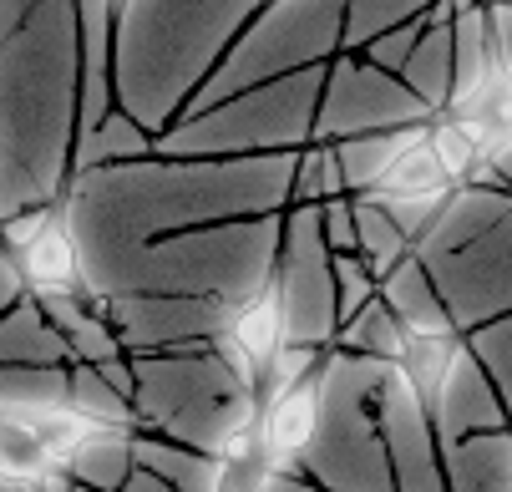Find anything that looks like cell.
<instances>
[{
    "label": "cell",
    "instance_id": "836d02e7",
    "mask_svg": "<svg viewBox=\"0 0 512 492\" xmlns=\"http://www.w3.org/2000/svg\"><path fill=\"white\" fill-rule=\"evenodd\" d=\"M487 16H492V41H497V66L512 77V6H507V0H497Z\"/></svg>",
    "mask_w": 512,
    "mask_h": 492
},
{
    "label": "cell",
    "instance_id": "52a82bcc",
    "mask_svg": "<svg viewBox=\"0 0 512 492\" xmlns=\"http://www.w3.org/2000/svg\"><path fill=\"white\" fill-rule=\"evenodd\" d=\"M92 310L112 325L127 356L208 345L213 335L229 330V315H234V305L203 300V295H117V300L92 295Z\"/></svg>",
    "mask_w": 512,
    "mask_h": 492
},
{
    "label": "cell",
    "instance_id": "e0dca14e",
    "mask_svg": "<svg viewBox=\"0 0 512 492\" xmlns=\"http://www.w3.org/2000/svg\"><path fill=\"white\" fill-rule=\"evenodd\" d=\"M153 153V137L142 132L127 112H107L102 122L82 127L77 137V153H71V173H92L102 163H117V158H148Z\"/></svg>",
    "mask_w": 512,
    "mask_h": 492
},
{
    "label": "cell",
    "instance_id": "83f0119b",
    "mask_svg": "<svg viewBox=\"0 0 512 492\" xmlns=\"http://www.w3.org/2000/svg\"><path fill=\"white\" fill-rule=\"evenodd\" d=\"M330 274H335V315L345 325L360 305L376 300V274L365 269L360 254H330Z\"/></svg>",
    "mask_w": 512,
    "mask_h": 492
},
{
    "label": "cell",
    "instance_id": "cb8c5ba5",
    "mask_svg": "<svg viewBox=\"0 0 512 492\" xmlns=\"http://www.w3.org/2000/svg\"><path fill=\"white\" fill-rule=\"evenodd\" d=\"M457 350H462V335H436V340H426V335H406V350H401V371H406V381H411V391L431 406L436 401V391H442V381H447V371H452V361H457Z\"/></svg>",
    "mask_w": 512,
    "mask_h": 492
},
{
    "label": "cell",
    "instance_id": "2e32d148",
    "mask_svg": "<svg viewBox=\"0 0 512 492\" xmlns=\"http://www.w3.org/2000/svg\"><path fill=\"white\" fill-rule=\"evenodd\" d=\"M132 432L122 427H92V437L77 442V452L66 457V477L71 482H82L92 492H122L127 472H132V447H127Z\"/></svg>",
    "mask_w": 512,
    "mask_h": 492
},
{
    "label": "cell",
    "instance_id": "44dd1931",
    "mask_svg": "<svg viewBox=\"0 0 512 492\" xmlns=\"http://www.w3.org/2000/svg\"><path fill=\"white\" fill-rule=\"evenodd\" d=\"M462 345L472 350V361H477L482 376L492 381V391H497V401H502V416H507V427H512V315L467 330Z\"/></svg>",
    "mask_w": 512,
    "mask_h": 492
},
{
    "label": "cell",
    "instance_id": "4dcf8cb0",
    "mask_svg": "<svg viewBox=\"0 0 512 492\" xmlns=\"http://www.w3.org/2000/svg\"><path fill=\"white\" fill-rule=\"evenodd\" d=\"M56 214H61L56 203H26V208H16V214H6V219H0V249H6V254L26 249Z\"/></svg>",
    "mask_w": 512,
    "mask_h": 492
},
{
    "label": "cell",
    "instance_id": "4316f807",
    "mask_svg": "<svg viewBox=\"0 0 512 492\" xmlns=\"http://www.w3.org/2000/svg\"><path fill=\"white\" fill-rule=\"evenodd\" d=\"M320 361H325V350H315V345H279L274 356L264 361V376H259V406L284 396L289 386H300Z\"/></svg>",
    "mask_w": 512,
    "mask_h": 492
},
{
    "label": "cell",
    "instance_id": "9c48e42d",
    "mask_svg": "<svg viewBox=\"0 0 512 492\" xmlns=\"http://www.w3.org/2000/svg\"><path fill=\"white\" fill-rule=\"evenodd\" d=\"M315 416H320V366L300 386H289L284 396L259 406V442L274 472H295L300 452L315 437Z\"/></svg>",
    "mask_w": 512,
    "mask_h": 492
},
{
    "label": "cell",
    "instance_id": "1f68e13d",
    "mask_svg": "<svg viewBox=\"0 0 512 492\" xmlns=\"http://www.w3.org/2000/svg\"><path fill=\"white\" fill-rule=\"evenodd\" d=\"M320 239L330 254H355V224H350V193L320 203Z\"/></svg>",
    "mask_w": 512,
    "mask_h": 492
},
{
    "label": "cell",
    "instance_id": "60d3db41",
    "mask_svg": "<svg viewBox=\"0 0 512 492\" xmlns=\"http://www.w3.org/2000/svg\"><path fill=\"white\" fill-rule=\"evenodd\" d=\"M507 6H512V0H507Z\"/></svg>",
    "mask_w": 512,
    "mask_h": 492
},
{
    "label": "cell",
    "instance_id": "ac0fdd59",
    "mask_svg": "<svg viewBox=\"0 0 512 492\" xmlns=\"http://www.w3.org/2000/svg\"><path fill=\"white\" fill-rule=\"evenodd\" d=\"M350 224H355V254L365 259V269H371L376 279L411 254V244L401 239V229L391 224V214L371 198V193H350Z\"/></svg>",
    "mask_w": 512,
    "mask_h": 492
},
{
    "label": "cell",
    "instance_id": "5bb4252c",
    "mask_svg": "<svg viewBox=\"0 0 512 492\" xmlns=\"http://www.w3.org/2000/svg\"><path fill=\"white\" fill-rule=\"evenodd\" d=\"M0 366H66V345L31 295L0 310Z\"/></svg>",
    "mask_w": 512,
    "mask_h": 492
},
{
    "label": "cell",
    "instance_id": "f546056e",
    "mask_svg": "<svg viewBox=\"0 0 512 492\" xmlns=\"http://www.w3.org/2000/svg\"><path fill=\"white\" fill-rule=\"evenodd\" d=\"M386 214H391V224L401 229V239L406 244H416L431 224H436V214H442V203H447V193H411V198H396V193H371Z\"/></svg>",
    "mask_w": 512,
    "mask_h": 492
},
{
    "label": "cell",
    "instance_id": "4fadbf2b",
    "mask_svg": "<svg viewBox=\"0 0 512 492\" xmlns=\"http://www.w3.org/2000/svg\"><path fill=\"white\" fill-rule=\"evenodd\" d=\"M127 447H132L137 467L158 472L173 492H218V472H224V462L198 452V447H183V442H168V437H153V432H132Z\"/></svg>",
    "mask_w": 512,
    "mask_h": 492
},
{
    "label": "cell",
    "instance_id": "277c9868",
    "mask_svg": "<svg viewBox=\"0 0 512 492\" xmlns=\"http://www.w3.org/2000/svg\"><path fill=\"white\" fill-rule=\"evenodd\" d=\"M132 361V432H153L198 452H218L229 432L259 421V396L229 376L213 345L153 350Z\"/></svg>",
    "mask_w": 512,
    "mask_h": 492
},
{
    "label": "cell",
    "instance_id": "7a4b0ae2",
    "mask_svg": "<svg viewBox=\"0 0 512 492\" xmlns=\"http://www.w3.org/2000/svg\"><path fill=\"white\" fill-rule=\"evenodd\" d=\"M279 224H284V214H264V219H234V224H208V229L148 239L137 249L112 254L97 269H82V290L97 300L203 295V300L244 305L259 290H269L274 254H279Z\"/></svg>",
    "mask_w": 512,
    "mask_h": 492
},
{
    "label": "cell",
    "instance_id": "e575fe53",
    "mask_svg": "<svg viewBox=\"0 0 512 492\" xmlns=\"http://www.w3.org/2000/svg\"><path fill=\"white\" fill-rule=\"evenodd\" d=\"M482 158L492 163V173L502 178V188L512 193V132H502V137H492V143L482 148Z\"/></svg>",
    "mask_w": 512,
    "mask_h": 492
},
{
    "label": "cell",
    "instance_id": "5b68a950",
    "mask_svg": "<svg viewBox=\"0 0 512 492\" xmlns=\"http://www.w3.org/2000/svg\"><path fill=\"white\" fill-rule=\"evenodd\" d=\"M381 381H386V361L325 350L320 416H315L310 447L295 462V477H305L320 492H396L381 447V421H376Z\"/></svg>",
    "mask_w": 512,
    "mask_h": 492
},
{
    "label": "cell",
    "instance_id": "9a60e30c",
    "mask_svg": "<svg viewBox=\"0 0 512 492\" xmlns=\"http://www.w3.org/2000/svg\"><path fill=\"white\" fill-rule=\"evenodd\" d=\"M426 137V122L416 127H391V132H360V137H340L335 148V163H340V178H345V193H371L381 183V173L391 168V158L411 143Z\"/></svg>",
    "mask_w": 512,
    "mask_h": 492
},
{
    "label": "cell",
    "instance_id": "8992f818",
    "mask_svg": "<svg viewBox=\"0 0 512 492\" xmlns=\"http://www.w3.org/2000/svg\"><path fill=\"white\" fill-rule=\"evenodd\" d=\"M269 295L279 305V335H284V345H315V350H330L335 345L340 315H335L330 249L320 239V203H289L284 208Z\"/></svg>",
    "mask_w": 512,
    "mask_h": 492
},
{
    "label": "cell",
    "instance_id": "ba28073f",
    "mask_svg": "<svg viewBox=\"0 0 512 492\" xmlns=\"http://www.w3.org/2000/svg\"><path fill=\"white\" fill-rule=\"evenodd\" d=\"M376 421H381V447L391 462V487L396 492H447L426 401L411 391L401 366H386V381L376 396Z\"/></svg>",
    "mask_w": 512,
    "mask_h": 492
},
{
    "label": "cell",
    "instance_id": "d6986e66",
    "mask_svg": "<svg viewBox=\"0 0 512 492\" xmlns=\"http://www.w3.org/2000/svg\"><path fill=\"white\" fill-rule=\"evenodd\" d=\"M335 350H350V356H371V361H386L396 366L401 350H406V330L396 325V315L381 305V295L371 305H360L340 330H335Z\"/></svg>",
    "mask_w": 512,
    "mask_h": 492
},
{
    "label": "cell",
    "instance_id": "3957f363",
    "mask_svg": "<svg viewBox=\"0 0 512 492\" xmlns=\"http://www.w3.org/2000/svg\"><path fill=\"white\" fill-rule=\"evenodd\" d=\"M411 254L431 274L457 335L512 315V193L452 188Z\"/></svg>",
    "mask_w": 512,
    "mask_h": 492
},
{
    "label": "cell",
    "instance_id": "d590c367",
    "mask_svg": "<svg viewBox=\"0 0 512 492\" xmlns=\"http://www.w3.org/2000/svg\"><path fill=\"white\" fill-rule=\"evenodd\" d=\"M26 290H21V274H16V264H11V254L6 249H0V310H6V305H16Z\"/></svg>",
    "mask_w": 512,
    "mask_h": 492
},
{
    "label": "cell",
    "instance_id": "484cf974",
    "mask_svg": "<svg viewBox=\"0 0 512 492\" xmlns=\"http://www.w3.org/2000/svg\"><path fill=\"white\" fill-rule=\"evenodd\" d=\"M345 193V178H340V163H335V148L330 143H310L295 153V178H289V203H325V198H340Z\"/></svg>",
    "mask_w": 512,
    "mask_h": 492
},
{
    "label": "cell",
    "instance_id": "f1b7e54d",
    "mask_svg": "<svg viewBox=\"0 0 512 492\" xmlns=\"http://www.w3.org/2000/svg\"><path fill=\"white\" fill-rule=\"evenodd\" d=\"M46 472L41 442L31 432H21L11 416H0V477L6 482H36Z\"/></svg>",
    "mask_w": 512,
    "mask_h": 492
},
{
    "label": "cell",
    "instance_id": "d6a6232c",
    "mask_svg": "<svg viewBox=\"0 0 512 492\" xmlns=\"http://www.w3.org/2000/svg\"><path fill=\"white\" fill-rule=\"evenodd\" d=\"M421 31H426V21H411L406 31L381 36V41L371 46V61H376V66H406V56H411V46L421 41Z\"/></svg>",
    "mask_w": 512,
    "mask_h": 492
},
{
    "label": "cell",
    "instance_id": "74e56055",
    "mask_svg": "<svg viewBox=\"0 0 512 492\" xmlns=\"http://www.w3.org/2000/svg\"><path fill=\"white\" fill-rule=\"evenodd\" d=\"M0 492H36V482H6L0 477Z\"/></svg>",
    "mask_w": 512,
    "mask_h": 492
},
{
    "label": "cell",
    "instance_id": "ffe728a7",
    "mask_svg": "<svg viewBox=\"0 0 512 492\" xmlns=\"http://www.w3.org/2000/svg\"><path fill=\"white\" fill-rule=\"evenodd\" d=\"M66 411L97 421V427H122V432H132V401L117 396L92 366H77V361H66Z\"/></svg>",
    "mask_w": 512,
    "mask_h": 492
},
{
    "label": "cell",
    "instance_id": "8fae6325",
    "mask_svg": "<svg viewBox=\"0 0 512 492\" xmlns=\"http://www.w3.org/2000/svg\"><path fill=\"white\" fill-rule=\"evenodd\" d=\"M442 452L447 492H512V427L457 437Z\"/></svg>",
    "mask_w": 512,
    "mask_h": 492
},
{
    "label": "cell",
    "instance_id": "f35d334b",
    "mask_svg": "<svg viewBox=\"0 0 512 492\" xmlns=\"http://www.w3.org/2000/svg\"><path fill=\"white\" fill-rule=\"evenodd\" d=\"M71 492H92V487H82V482H71Z\"/></svg>",
    "mask_w": 512,
    "mask_h": 492
},
{
    "label": "cell",
    "instance_id": "603a6c76",
    "mask_svg": "<svg viewBox=\"0 0 512 492\" xmlns=\"http://www.w3.org/2000/svg\"><path fill=\"white\" fill-rule=\"evenodd\" d=\"M487 143H492V137L477 122H462V117H431L426 122V153L436 158V168H442L452 183L467 178V168L482 158Z\"/></svg>",
    "mask_w": 512,
    "mask_h": 492
},
{
    "label": "cell",
    "instance_id": "ab89813d",
    "mask_svg": "<svg viewBox=\"0 0 512 492\" xmlns=\"http://www.w3.org/2000/svg\"><path fill=\"white\" fill-rule=\"evenodd\" d=\"M112 6H127V0H112Z\"/></svg>",
    "mask_w": 512,
    "mask_h": 492
},
{
    "label": "cell",
    "instance_id": "8d00e7d4",
    "mask_svg": "<svg viewBox=\"0 0 512 492\" xmlns=\"http://www.w3.org/2000/svg\"><path fill=\"white\" fill-rule=\"evenodd\" d=\"M122 492H173V487H168L158 472H148V467H137V462H132V472H127Z\"/></svg>",
    "mask_w": 512,
    "mask_h": 492
},
{
    "label": "cell",
    "instance_id": "6da1fadb",
    "mask_svg": "<svg viewBox=\"0 0 512 492\" xmlns=\"http://www.w3.org/2000/svg\"><path fill=\"white\" fill-rule=\"evenodd\" d=\"M295 153L259 163H127L71 178L61 219L77 244V264L97 269L153 234H188L208 224L264 219L289 208Z\"/></svg>",
    "mask_w": 512,
    "mask_h": 492
},
{
    "label": "cell",
    "instance_id": "7c38bea8",
    "mask_svg": "<svg viewBox=\"0 0 512 492\" xmlns=\"http://www.w3.org/2000/svg\"><path fill=\"white\" fill-rule=\"evenodd\" d=\"M21 290L26 295H51V290H82V264H77V244H71L66 219L56 214L26 249L11 254Z\"/></svg>",
    "mask_w": 512,
    "mask_h": 492
},
{
    "label": "cell",
    "instance_id": "d4e9b609",
    "mask_svg": "<svg viewBox=\"0 0 512 492\" xmlns=\"http://www.w3.org/2000/svg\"><path fill=\"white\" fill-rule=\"evenodd\" d=\"M371 193H396V198H411V193H452V178L436 168V158L426 153V137L411 148H401L391 158V168L381 173V183Z\"/></svg>",
    "mask_w": 512,
    "mask_h": 492
},
{
    "label": "cell",
    "instance_id": "30bf717a",
    "mask_svg": "<svg viewBox=\"0 0 512 492\" xmlns=\"http://www.w3.org/2000/svg\"><path fill=\"white\" fill-rule=\"evenodd\" d=\"M376 295H381V305L396 315V325H401L406 335H426V340L457 335V330H452V315H447V305H442V295H436L431 274L421 269L416 254L396 259V264L376 279Z\"/></svg>",
    "mask_w": 512,
    "mask_h": 492
},
{
    "label": "cell",
    "instance_id": "7402d4cb",
    "mask_svg": "<svg viewBox=\"0 0 512 492\" xmlns=\"http://www.w3.org/2000/svg\"><path fill=\"white\" fill-rule=\"evenodd\" d=\"M244 356L259 366V376H264V361L274 356V350L284 345V335H279V305H274V295L269 290H259L254 300H244V305H234V315H229V330H224Z\"/></svg>",
    "mask_w": 512,
    "mask_h": 492
}]
</instances>
